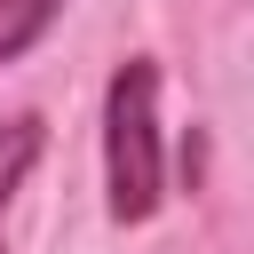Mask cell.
Here are the masks:
<instances>
[{"instance_id": "6da1fadb", "label": "cell", "mask_w": 254, "mask_h": 254, "mask_svg": "<svg viewBox=\"0 0 254 254\" xmlns=\"http://www.w3.org/2000/svg\"><path fill=\"white\" fill-rule=\"evenodd\" d=\"M103 190L111 222H151L167 198V159H159V64L127 56L103 87Z\"/></svg>"}, {"instance_id": "3957f363", "label": "cell", "mask_w": 254, "mask_h": 254, "mask_svg": "<svg viewBox=\"0 0 254 254\" xmlns=\"http://www.w3.org/2000/svg\"><path fill=\"white\" fill-rule=\"evenodd\" d=\"M56 16H64V0H0V64H16L24 48H40Z\"/></svg>"}, {"instance_id": "7a4b0ae2", "label": "cell", "mask_w": 254, "mask_h": 254, "mask_svg": "<svg viewBox=\"0 0 254 254\" xmlns=\"http://www.w3.org/2000/svg\"><path fill=\"white\" fill-rule=\"evenodd\" d=\"M40 151H48V127H40L32 111L0 127V254H8V206H16V190H24V175L40 167Z\"/></svg>"}]
</instances>
